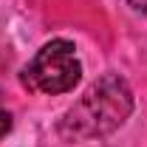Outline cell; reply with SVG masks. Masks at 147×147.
<instances>
[{
	"instance_id": "1",
	"label": "cell",
	"mask_w": 147,
	"mask_h": 147,
	"mask_svg": "<svg viewBox=\"0 0 147 147\" xmlns=\"http://www.w3.org/2000/svg\"><path fill=\"white\" fill-rule=\"evenodd\" d=\"M130 113H133V91L125 76L110 71L102 74L82 93V99L62 113V119L57 122V133L65 142L102 139L122 127Z\"/></svg>"
},
{
	"instance_id": "2",
	"label": "cell",
	"mask_w": 147,
	"mask_h": 147,
	"mask_svg": "<svg viewBox=\"0 0 147 147\" xmlns=\"http://www.w3.org/2000/svg\"><path fill=\"white\" fill-rule=\"evenodd\" d=\"M79 79H82V62L76 57V48L71 40L45 42L20 74V82L28 91L48 93V96L74 91Z\"/></svg>"
},
{
	"instance_id": "3",
	"label": "cell",
	"mask_w": 147,
	"mask_h": 147,
	"mask_svg": "<svg viewBox=\"0 0 147 147\" xmlns=\"http://www.w3.org/2000/svg\"><path fill=\"white\" fill-rule=\"evenodd\" d=\"M11 125H14V122H11V113L3 108V102H0V139H3V136H9Z\"/></svg>"
},
{
	"instance_id": "4",
	"label": "cell",
	"mask_w": 147,
	"mask_h": 147,
	"mask_svg": "<svg viewBox=\"0 0 147 147\" xmlns=\"http://www.w3.org/2000/svg\"><path fill=\"white\" fill-rule=\"evenodd\" d=\"M130 9L133 11H139V14H147V0H127Z\"/></svg>"
}]
</instances>
